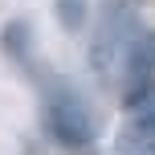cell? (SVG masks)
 <instances>
[{"instance_id":"3957f363","label":"cell","mask_w":155,"mask_h":155,"mask_svg":"<svg viewBox=\"0 0 155 155\" xmlns=\"http://www.w3.org/2000/svg\"><path fill=\"white\" fill-rule=\"evenodd\" d=\"M57 21H61V29L78 33L86 21V0H57Z\"/></svg>"},{"instance_id":"7a4b0ae2","label":"cell","mask_w":155,"mask_h":155,"mask_svg":"<svg viewBox=\"0 0 155 155\" xmlns=\"http://www.w3.org/2000/svg\"><path fill=\"white\" fill-rule=\"evenodd\" d=\"M4 53L16 65H33V37H29V25L25 21L4 25Z\"/></svg>"},{"instance_id":"277c9868","label":"cell","mask_w":155,"mask_h":155,"mask_svg":"<svg viewBox=\"0 0 155 155\" xmlns=\"http://www.w3.org/2000/svg\"><path fill=\"white\" fill-rule=\"evenodd\" d=\"M127 135H131L135 143H155V106L143 110V114L131 123V131H127Z\"/></svg>"},{"instance_id":"6da1fadb","label":"cell","mask_w":155,"mask_h":155,"mask_svg":"<svg viewBox=\"0 0 155 155\" xmlns=\"http://www.w3.org/2000/svg\"><path fill=\"white\" fill-rule=\"evenodd\" d=\"M45 127L70 151H90L94 139H98V123H94L86 98L65 82H53L49 94H45Z\"/></svg>"}]
</instances>
